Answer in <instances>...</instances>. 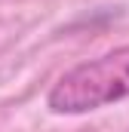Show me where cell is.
I'll return each instance as SVG.
<instances>
[{
  "instance_id": "6da1fadb",
  "label": "cell",
  "mask_w": 129,
  "mask_h": 132,
  "mask_svg": "<svg viewBox=\"0 0 129 132\" xmlns=\"http://www.w3.org/2000/svg\"><path fill=\"white\" fill-rule=\"evenodd\" d=\"M129 98V43L98 59L80 62L52 83L46 108L52 114H89Z\"/></svg>"
}]
</instances>
